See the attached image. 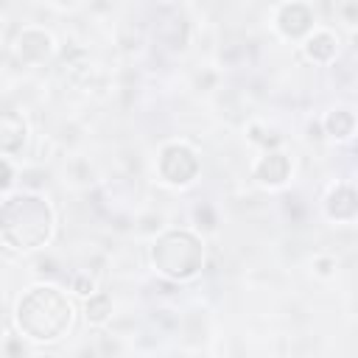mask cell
Wrapping results in <instances>:
<instances>
[{
	"mask_svg": "<svg viewBox=\"0 0 358 358\" xmlns=\"http://www.w3.org/2000/svg\"><path fill=\"white\" fill-rule=\"evenodd\" d=\"M73 319V308L67 296L56 288H34L22 296L17 308V322L22 333H28L36 341H53L59 338Z\"/></svg>",
	"mask_w": 358,
	"mask_h": 358,
	"instance_id": "1",
	"label": "cell"
},
{
	"mask_svg": "<svg viewBox=\"0 0 358 358\" xmlns=\"http://www.w3.org/2000/svg\"><path fill=\"white\" fill-rule=\"evenodd\" d=\"M0 235L14 249L42 246L50 235V210L36 196H14L0 207Z\"/></svg>",
	"mask_w": 358,
	"mask_h": 358,
	"instance_id": "2",
	"label": "cell"
},
{
	"mask_svg": "<svg viewBox=\"0 0 358 358\" xmlns=\"http://www.w3.org/2000/svg\"><path fill=\"white\" fill-rule=\"evenodd\" d=\"M154 263L173 280H187L201 268V243L190 232H168L154 243Z\"/></svg>",
	"mask_w": 358,
	"mask_h": 358,
	"instance_id": "3",
	"label": "cell"
},
{
	"mask_svg": "<svg viewBox=\"0 0 358 358\" xmlns=\"http://www.w3.org/2000/svg\"><path fill=\"white\" fill-rule=\"evenodd\" d=\"M196 168H199V162H196L193 151L185 148V145H168V148L162 151V157H159V171H162V176H165L168 182H176V185L190 182L193 173H196Z\"/></svg>",
	"mask_w": 358,
	"mask_h": 358,
	"instance_id": "4",
	"label": "cell"
},
{
	"mask_svg": "<svg viewBox=\"0 0 358 358\" xmlns=\"http://www.w3.org/2000/svg\"><path fill=\"white\" fill-rule=\"evenodd\" d=\"M25 140V123L14 112H0V151L17 154Z\"/></svg>",
	"mask_w": 358,
	"mask_h": 358,
	"instance_id": "5",
	"label": "cell"
},
{
	"mask_svg": "<svg viewBox=\"0 0 358 358\" xmlns=\"http://www.w3.org/2000/svg\"><path fill=\"white\" fill-rule=\"evenodd\" d=\"M310 11L302 6V3H291V6H285L282 8V14H280V28H282V34H288V36H299V34H305L308 28H310Z\"/></svg>",
	"mask_w": 358,
	"mask_h": 358,
	"instance_id": "6",
	"label": "cell"
},
{
	"mask_svg": "<svg viewBox=\"0 0 358 358\" xmlns=\"http://www.w3.org/2000/svg\"><path fill=\"white\" fill-rule=\"evenodd\" d=\"M285 176H288V159H285L282 154H268V157L260 159V165H257V179H263V182H268V185H277V182H282Z\"/></svg>",
	"mask_w": 358,
	"mask_h": 358,
	"instance_id": "7",
	"label": "cell"
},
{
	"mask_svg": "<svg viewBox=\"0 0 358 358\" xmlns=\"http://www.w3.org/2000/svg\"><path fill=\"white\" fill-rule=\"evenodd\" d=\"M48 45H50V39H48L45 34H39V31H25V34L20 36V56H22L25 62H39V59L48 53Z\"/></svg>",
	"mask_w": 358,
	"mask_h": 358,
	"instance_id": "8",
	"label": "cell"
},
{
	"mask_svg": "<svg viewBox=\"0 0 358 358\" xmlns=\"http://www.w3.org/2000/svg\"><path fill=\"white\" fill-rule=\"evenodd\" d=\"M355 210H358V201H355L352 187H338V190L330 196V201H327V213H330L333 218H352Z\"/></svg>",
	"mask_w": 358,
	"mask_h": 358,
	"instance_id": "9",
	"label": "cell"
},
{
	"mask_svg": "<svg viewBox=\"0 0 358 358\" xmlns=\"http://www.w3.org/2000/svg\"><path fill=\"white\" fill-rule=\"evenodd\" d=\"M333 53H336V42H333L330 34H319V36H313V39L308 42V56H310V59L324 62V59H330Z\"/></svg>",
	"mask_w": 358,
	"mask_h": 358,
	"instance_id": "10",
	"label": "cell"
},
{
	"mask_svg": "<svg viewBox=\"0 0 358 358\" xmlns=\"http://www.w3.org/2000/svg\"><path fill=\"white\" fill-rule=\"evenodd\" d=\"M109 313H112V302H109L106 294H98V296H92V299L87 302V319H90V322L101 324Z\"/></svg>",
	"mask_w": 358,
	"mask_h": 358,
	"instance_id": "11",
	"label": "cell"
},
{
	"mask_svg": "<svg viewBox=\"0 0 358 358\" xmlns=\"http://www.w3.org/2000/svg\"><path fill=\"white\" fill-rule=\"evenodd\" d=\"M327 129H330L333 137H347V134L352 131V115L344 112V109L333 112V115L327 117Z\"/></svg>",
	"mask_w": 358,
	"mask_h": 358,
	"instance_id": "12",
	"label": "cell"
},
{
	"mask_svg": "<svg viewBox=\"0 0 358 358\" xmlns=\"http://www.w3.org/2000/svg\"><path fill=\"white\" fill-rule=\"evenodd\" d=\"M8 182H11V168H8V162L0 159V190L8 187Z\"/></svg>",
	"mask_w": 358,
	"mask_h": 358,
	"instance_id": "13",
	"label": "cell"
},
{
	"mask_svg": "<svg viewBox=\"0 0 358 358\" xmlns=\"http://www.w3.org/2000/svg\"><path fill=\"white\" fill-rule=\"evenodd\" d=\"M76 288H78V294H87V291L92 288V282H87V280H76Z\"/></svg>",
	"mask_w": 358,
	"mask_h": 358,
	"instance_id": "14",
	"label": "cell"
},
{
	"mask_svg": "<svg viewBox=\"0 0 358 358\" xmlns=\"http://www.w3.org/2000/svg\"><path fill=\"white\" fill-rule=\"evenodd\" d=\"M330 266H333L330 260H322V263H319V271H322V274H327V271H330Z\"/></svg>",
	"mask_w": 358,
	"mask_h": 358,
	"instance_id": "15",
	"label": "cell"
},
{
	"mask_svg": "<svg viewBox=\"0 0 358 358\" xmlns=\"http://www.w3.org/2000/svg\"><path fill=\"white\" fill-rule=\"evenodd\" d=\"M59 3H73V0H59Z\"/></svg>",
	"mask_w": 358,
	"mask_h": 358,
	"instance_id": "16",
	"label": "cell"
}]
</instances>
